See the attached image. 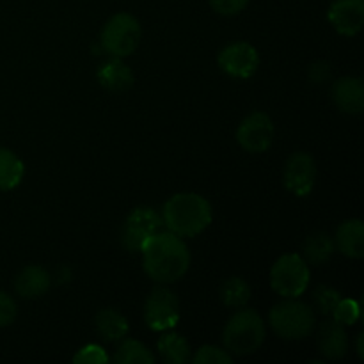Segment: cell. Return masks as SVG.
Returning <instances> with one entry per match:
<instances>
[{
  "instance_id": "obj_27",
  "label": "cell",
  "mask_w": 364,
  "mask_h": 364,
  "mask_svg": "<svg viewBox=\"0 0 364 364\" xmlns=\"http://www.w3.org/2000/svg\"><path fill=\"white\" fill-rule=\"evenodd\" d=\"M73 363L77 364H103V363H109V355L105 354V350H103L100 345H85V347H82L80 350L75 354L73 358Z\"/></svg>"
},
{
  "instance_id": "obj_1",
  "label": "cell",
  "mask_w": 364,
  "mask_h": 364,
  "mask_svg": "<svg viewBox=\"0 0 364 364\" xmlns=\"http://www.w3.org/2000/svg\"><path fill=\"white\" fill-rule=\"evenodd\" d=\"M146 274L155 283L171 284L180 281L191 267V252L185 242L171 231H160L141 249Z\"/></svg>"
},
{
  "instance_id": "obj_18",
  "label": "cell",
  "mask_w": 364,
  "mask_h": 364,
  "mask_svg": "<svg viewBox=\"0 0 364 364\" xmlns=\"http://www.w3.org/2000/svg\"><path fill=\"white\" fill-rule=\"evenodd\" d=\"M336 252V244H334V238L329 233H313L302 244V258L308 265L313 267H322L333 258V255Z\"/></svg>"
},
{
  "instance_id": "obj_9",
  "label": "cell",
  "mask_w": 364,
  "mask_h": 364,
  "mask_svg": "<svg viewBox=\"0 0 364 364\" xmlns=\"http://www.w3.org/2000/svg\"><path fill=\"white\" fill-rule=\"evenodd\" d=\"M276 127L269 114L252 112L238 124L237 141L247 153H265L274 142Z\"/></svg>"
},
{
  "instance_id": "obj_16",
  "label": "cell",
  "mask_w": 364,
  "mask_h": 364,
  "mask_svg": "<svg viewBox=\"0 0 364 364\" xmlns=\"http://www.w3.org/2000/svg\"><path fill=\"white\" fill-rule=\"evenodd\" d=\"M336 249L343 256L352 259H361L364 256V224L361 219H348L338 226Z\"/></svg>"
},
{
  "instance_id": "obj_26",
  "label": "cell",
  "mask_w": 364,
  "mask_h": 364,
  "mask_svg": "<svg viewBox=\"0 0 364 364\" xmlns=\"http://www.w3.org/2000/svg\"><path fill=\"white\" fill-rule=\"evenodd\" d=\"M361 309H359V302L352 301V299H340L333 311V320H336L341 326H354L359 320Z\"/></svg>"
},
{
  "instance_id": "obj_28",
  "label": "cell",
  "mask_w": 364,
  "mask_h": 364,
  "mask_svg": "<svg viewBox=\"0 0 364 364\" xmlns=\"http://www.w3.org/2000/svg\"><path fill=\"white\" fill-rule=\"evenodd\" d=\"M249 0H210V6L217 14L223 16H235L247 7Z\"/></svg>"
},
{
  "instance_id": "obj_15",
  "label": "cell",
  "mask_w": 364,
  "mask_h": 364,
  "mask_svg": "<svg viewBox=\"0 0 364 364\" xmlns=\"http://www.w3.org/2000/svg\"><path fill=\"white\" fill-rule=\"evenodd\" d=\"M96 78L100 85L110 92H127L135 82L134 71L117 57L103 63L96 71Z\"/></svg>"
},
{
  "instance_id": "obj_30",
  "label": "cell",
  "mask_w": 364,
  "mask_h": 364,
  "mask_svg": "<svg viewBox=\"0 0 364 364\" xmlns=\"http://www.w3.org/2000/svg\"><path fill=\"white\" fill-rule=\"evenodd\" d=\"M331 64L326 60H318V63H313L308 70V77L313 84H326L331 78Z\"/></svg>"
},
{
  "instance_id": "obj_11",
  "label": "cell",
  "mask_w": 364,
  "mask_h": 364,
  "mask_svg": "<svg viewBox=\"0 0 364 364\" xmlns=\"http://www.w3.org/2000/svg\"><path fill=\"white\" fill-rule=\"evenodd\" d=\"M283 181L288 192L297 198H306L313 192L316 183V162L304 151L294 153L284 164Z\"/></svg>"
},
{
  "instance_id": "obj_2",
  "label": "cell",
  "mask_w": 364,
  "mask_h": 364,
  "mask_svg": "<svg viewBox=\"0 0 364 364\" xmlns=\"http://www.w3.org/2000/svg\"><path fill=\"white\" fill-rule=\"evenodd\" d=\"M162 219L167 231L180 238H194L212 224V205L203 196L181 192L167 199L162 210Z\"/></svg>"
},
{
  "instance_id": "obj_8",
  "label": "cell",
  "mask_w": 364,
  "mask_h": 364,
  "mask_svg": "<svg viewBox=\"0 0 364 364\" xmlns=\"http://www.w3.org/2000/svg\"><path fill=\"white\" fill-rule=\"evenodd\" d=\"M144 320L146 326L153 331H164L173 329L180 320V301L176 295L164 287H156L148 295L144 304Z\"/></svg>"
},
{
  "instance_id": "obj_20",
  "label": "cell",
  "mask_w": 364,
  "mask_h": 364,
  "mask_svg": "<svg viewBox=\"0 0 364 364\" xmlns=\"http://www.w3.org/2000/svg\"><path fill=\"white\" fill-rule=\"evenodd\" d=\"M156 350H159L160 359L169 364H183L191 361L192 358L188 341L181 334L176 333H166L164 331L159 343H156Z\"/></svg>"
},
{
  "instance_id": "obj_21",
  "label": "cell",
  "mask_w": 364,
  "mask_h": 364,
  "mask_svg": "<svg viewBox=\"0 0 364 364\" xmlns=\"http://www.w3.org/2000/svg\"><path fill=\"white\" fill-rule=\"evenodd\" d=\"M25 166L20 156L7 148H0V191H13L21 183Z\"/></svg>"
},
{
  "instance_id": "obj_23",
  "label": "cell",
  "mask_w": 364,
  "mask_h": 364,
  "mask_svg": "<svg viewBox=\"0 0 364 364\" xmlns=\"http://www.w3.org/2000/svg\"><path fill=\"white\" fill-rule=\"evenodd\" d=\"M114 363L116 364H153L151 350L144 343L137 340H121V345L117 347L114 354Z\"/></svg>"
},
{
  "instance_id": "obj_24",
  "label": "cell",
  "mask_w": 364,
  "mask_h": 364,
  "mask_svg": "<svg viewBox=\"0 0 364 364\" xmlns=\"http://www.w3.org/2000/svg\"><path fill=\"white\" fill-rule=\"evenodd\" d=\"M191 361L196 364H231L233 355L215 345H205L196 352L194 358H191Z\"/></svg>"
},
{
  "instance_id": "obj_31",
  "label": "cell",
  "mask_w": 364,
  "mask_h": 364,
  "mask_svg": "<svg viewBox=\"0 0 364 364\" xmlns=\"http://www.w3.org/2000/svg\"><path fill=\"white\" fill-rule=\"evenodd\" d=\"M363 338H364V334H359V338H358V354H359V358H364V352H363Z\"/></svg>"
},
{
  "instance_id": "obj_12",
  "label": "cell",
  "mask_w": 364,
  "mask_h": 364,
  "mask_svg": "<svg viewBox=\"0 0 364 364\" xmlns=\"http://www.w3.org/2000/svg\"><path fill=\"white\" fill-rule=\"evenodd\" d=\"M327 18L338 34L358 36L364 25V0H334Z\"/></svg>"
},
{
  "instance_id": "obj_19",
  "label": "cell",
  "mask_w": 364,
  "mask_h": 364,
  "mask_svg": "<svg viewBox=\"0 0 364 364\" xmlns=\"http://www.w3.org/2000/svg\"><path fill=\"white\" fill-rule=\"evenodd\" d=\"M95 327L100 336L109 341V343L121 341L128 334V329H130L127 316H123L112 308H103L96 313Z\"/></svg>"
},
{
  "instance_id": "obj_6",
  "label": "cell",
  "mask_w": 364,
  "mask_h": 364,
  "mask_svg": "<svg viewBox=\"0 0 364 364\" xmlns=\"http://www.w3.org/2000/svg\"><path fill=\"white\" fill-rule=\"evenodd\" d=\"M309 265L301 255H283L270 269V287L284 299H297L309 284Z\"/></svg>"
},
{
  "instance_id": "obj_13",
  "label": "cell",
  "mask_w": 364,
  "mask_h": 364,
  "mask_svg": "<svg viewBox=\"0 0 364 364\" xmlns=\"http://www.w3.org/2000/svg\"><path fill=\"white\" fill-rule=\"evenodd\" d=\"M333 102L341 112L361 114L364 109V84L359 77H341L333 84Z\"/></svg>"
},
{
  "instance_id": "obj_3",
  "label": "cell",
  "mask_w": 364,
  "mask_h": 364,
  "mask_svg": "<svg viewBox=\"0 0 364 364\" xmlns=\"http://www.w3.org/2000/svg\"><path fill=\"white\" fill-rule=\"evenodd\" d=\"M267 336L265 322L255 309L235 313L223 331V343L235 355H249L259 350Z\"/></svg>"
},
{
  "instance_id": "obj_10",
  "label": "cell",
  "mask_w": 364,
  "mask_h": 364,
  "mask_svg": "<svg viewBox=\"0 0 364 364\" xmlns=\"http://www.w3.org/2000/svg\"><path fill=\"white\" fill-rule=\"evenodd\" d=\"M219 68L233 78H251L259 66V53L251 43L237 41L224 46L217 57Z\"/></svg>"
},
{
  "instance_id": "obj_29",
  "label": "cell",
  "mask_w": 364,
  "mask_h": 364,
  "mask_svg": "<svg viewBox=\"0 0 364 364\" xmlns=\"http://www.w3.org/2000/svg\"><path fill=\"white\" fill-rule=\"evenodd\" d=\"M16 304L7 294L0 291V327H7L16 318Z\"/></svg>"
},
{
  "instance_id": "obj_14",
  "label": "cell",
  "mask_w": 364,
  "mask_h": 364,
  "mask_svg": "<svg viewBox=\"0 0 364 364\" xmlns=\"http://www.w3.org/2000/svg\"><path fill=\"white\" fill-rule=\"evenodd\" d=\"M316 345L320 354L331 361L343 359L348 352V336L345 326L338 323L336 320H329L320 326L316 334Z\"/></svg>"
},
{
  "instance_id": "obj_5",
  "label": "cell",
  "mask_w": 364,
  "mask_h": 364,
  "mask_svg": "<svg viewBox=\"0 0 364 364\" xmlns=\"http://www.w3.org/2000/svg\"><path fill=\"white\" fill-rule=\"evenodd\" d=\"M142 38L141 23L128 13H117L103 25L100 43L109 55L124 59L137 50Z\"/></svg>"
},
{
  "instance_id": "obj_7",
  "label": "cell",
  "mask_w": 364,
  "mask_h": 364,
  "mask_svg": "<svg viewBox=\"0 0 364 364\" xmlns=\"http://www.w3.org/2000/svg\"><path fill=\"white\" fill-rule=\"evenodd\" d=\"M164 219L156 210L149 206H139L124 220L121 231V242L130 252H141L146 242L164 230Z\"/></svg>"
},
{
  "instance_id": "obj_4",
  "label": "cell",
  "mask_w": 364,
  "mask_h": 364,
  "mask_svg": "<svg viewBox=\"0 0 364 364\" xmlns=\"http://www.w3.org/2000/svg\"><path fill=\"white\" fill-rule=\"evenodd\" d=\"M269 322L274 333L288 341L308 338L315 329V311L297 299H287L270 309Z\"/></svg>"
},
{
  "instance_id": "obj_25",
  "label": "cell",
  "mask_w": 364,
  "mask_h": 364,
  "mask_svg": "<svg viewBox=\"0 0 364 364\" xmlns=\"http://www.w3.org/2000/svg\"><path fill=\"white\" fill-rule=\"evenodd\" d=\"M340 299L341 295L338 290H334V288L331 287H320L316 288L315 295H313V304H315V308L318 309L322 315L331 316L333 315L334 308H336V304L340 302Z\"/></svg>"
},
{
  "instance_id": "obj_17",
  "label": "cell",
  "mask_w": 364,
  "mask_h": 364,
  "mask_svg": "<svg viewBox=\"0 0 364 364\" xmlns=\"http://www.w3.org/2000/svg\"><path fill=\"white\" fill-rule=\"evenodd\" d=\"M52 287V276L39 265H28L14 279V290L23 299L43 297Z\"/></svg>"
},
{
  "instance_id": "obj_22",
  "label": "cell",
  "mask_w": 364,
  "mask_h": 364,
  "mask_svg": "<svg viewBox=\"0 0 364 364\" xmlns=\"http://www.w3.org/2000/svg\"><path fill=\"white\" fill-rule=\"evenodd\" d=\"M251 284L242 277H230L220 287V301L230 309L245 308L251 301Z\"/></svg>"
}]
</instances>
